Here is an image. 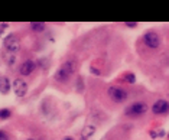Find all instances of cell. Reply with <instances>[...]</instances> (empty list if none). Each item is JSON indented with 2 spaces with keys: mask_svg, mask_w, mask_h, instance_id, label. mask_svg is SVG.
<instances>
[{
  "mask_svg": "<svg viewBox=\"0 0 169 140\" xmlns=\"http://www.w3.org/2000/svg\"><path fill=\"white\" fill-rule=\"evenodd\" d=\"M75 70H77V62L75 61H65V62L58 68V71H56L55 80L59 81V82H67V81L74 75Z\"/></svg>",
  "mask_w": 169,
  "mask_h": 140,
  "instance_id": "cell-1",
  "label": "cell"
},
{
  "mask_svg": "<svg viewBox=\"0 0 169 140\" xmlns=\"http://www.w3.org/2000/svg\"><path fill=\"white\" fill-rule=\"evenodd\" d=\"M107 95H109L113 101L116 102H123L127 100V91L126 90H123V88H120V87H114L111 85L109 87V90H107Z\"/></svg>",
  "mask_w": 169,
  "mask_h": 140,
  "instance_id": "cell-2",
  "label": "cell"
},
{
  "mask_svg": "<svg viewBox=\"0 0 169 140\" xmlns=\"http://www.w3.org/2000/svg\"><path fill=\"white\" fill-rule=\"evenodd\" d=\"M5 49L9 52V54H16L17 51L20 49V42H19V38H17L16 35H7L5 38Z\"/></svg>",
  "mask_w": 169,
  "mask_h": 140,
  "instance_id": "cell-3",
  "label": "cell"
},
{
  "mask_svg": "<svg viewBox=\"0 0 169 140\" xmlns=\"http://www.w3.org/2000/svg\"><path fill=\"white\" fill-rule=\"evenodd\" d=\"M147 104L146 102H133L131 106L126 108V116H130V117H137V116H142L147 111Z\"/></svg>",
  "mask_w": 169,
  "mask_h": 140,
  "instance_id": "cell-4",
  "label": "cell"
},
{
  "mask_svg": "<svg viewBox=\"0 0 169 140\" xmlns=\"http://www.w3.org/2000/svg\"><path fill=\"white\" fill-rule=\"evenodd\" d=\"M143 42H145L147 48L156 49L160 45V38H159V35L156 32H146L143 35Z\"/></svg>",
  "mask_w": 169,
  "mask_h": 140,
  "instance_id": "cell-5",
  "label": "cell"
},
{
  "mask_svg": "<svg viewBox=\"0 0 169 140\" xmlns=\"http://www.w3.org/2000/svg\"><path fill=\"white\" fill-rule=\"evenodd\" d=\"M12 88H13V91H15V94H16L17 97H25L27 92V84H26V81H23L22 78H16V80L13 81Z\"/></svg>",
  "mask_w": 169,
  "mask_h": 140,
  "instance_id": "cell-6",
  "label": "cell"
},
{
  "mask_svg": "<svg viewBox=\"0 0 169 140\" xmlns=\"http://www.w3.org/2000/svg\"><path fill=\"white\" fill-rule=\"evenodd\" d=\"M152 111L155 114H164L166 111H169V102L166 100H158V101L153 104Z\"/></svg>",
  "mask_w": 169,
  "mask_h": 140,
  "instance_id": "cell-7",
  "label": "cell"
},
{
  "mask_svg": "<svg viewBox=\"0 0 169 140\" xmlns=\"http://www.w3.org/2000/svg\"><path fill=\"white\" fill-rule=\"evenodd\" d=\"M33 70H35V62H33L32 59H26L25 62H22V65H20V74L22 75H31L33 72Z\"/></svg>",
  "mask_w": 169,
  "mask_h": 140,
  "instance_id": "cell-8",
  "label": "cell"
},
{
  "mask_svg": "<svg viewBox=\"0 0 169 140\" xmlns=\"http://www.w3.org/2000/svg\"><path fill=\"white\" fill-rule=\"evenodd\" d=\"M94 133H95V126L88 124V126H85V127L81 130V139L82 140H88Z\"/></svg>",
  "mask_w": 169,
  "mask_h": 140,
  "instance_id": "cell-9",
  "label": "cell"
},
{
  "mask_svg": "<svg viewBox=\"0 0 169 140\" xmlns=\"http://www.w3.org/2000/svg\"><path fill=\"white\" fill-rule=\"evenodd\" d=\"M10 91V81L5 75H0V92L2 94H7Z\"/></svg>",
  "mask_w": 169,
  "mask_h": 140,
  "instance_id": "cell-10",
  "label": "cell"
},
{
  "mask_svg": "<svg viewBox=\"0 0 169 140\" xmlns=\"http://www.w3.org/2000/svg\"><path fill=\"white\" fill-rule=\"evenodd\" d=\"M31 29L35 31V32H42V31H45V23H42V22H32L31 23Z\"/></svg>",
  "mask_w": 169,
  "mask_h": 140,
  "instance_id": "cell-11",
  "label": "cell"
},
{
  "mask_svg": "<svg viewBox=\"0 0 169 140\" xmlns=\"http://www.w3.org/2000/svg\"><path fill=\"white\" fill-rule=\"evenodd\" d=\"M10 116H12L10 110H7V108H2V110H0V119L2 120L10 119Z\"/></svg>",
  "mask_w": 169,
  "mask_h": 140,
  "instance_id": "cell-12",
  "label": "cell"
},
{
  "mask_svg": "<svg viewBox=\"0 0 169 140\" xmlns=\"http://www.w3.org/2000/svg\"><path fill=\"white\" fill-rule=\"evenodd\" d=\"M0 140H9V136L5 130H0Z\"/></svg>",
  "mask_w": 169,
  "mask_h": 140,
  "instance_id": "cell-13",
  "label": "cell"
},
{
  "mask_svg": "<svg viewBox=\"0 0 169 140\" xmlns=\"http://www.w3.org/2000/svg\"><path fill=\"white\" fill-rule=\"evenodd\" d=\"M124 78H126L127 81H129L130 84H133V82H135V75H133V74H127V75H126Z\"/></svg>",
  "mask_w": 169,
  "mask_h": 140,
  "instance_id": "cell-14",
  "label": "cell"
},
{
  "mask_svg": "<svg viewBox=\"0 0 169 140\" xmlns=\"http://www.w3.org/2000/svg\"><path fill=\"white\" fill-rule=\"evenodd\" d=\"M126 26H129V27H136V26H137V23H136V22H126Z\"/></svg>",
  "mask_w": 169,
  "mask_h": 140,
  "instance_id": "cell-15",
  "label": "cell"
},
{
  "mask_svg": "<svg viewBox=\"0 0 169 140\" xmlns=\"http://www.w3.org/2000/svg\"><path fill=\"white\" fill-rule=\"evenodd\" d=\"M9 26V25H7V23H2V25H0V35H2V33H3V31H5L6 27Z\"/></svg>",
  "mask_w": 169,
  "mask_h": 140,
  "instance_id": "cell-16",
  "label": "cell"
},
{
  "mask_svg": "<svg viewBox=\"0 0 169 140\" xmlns=\"http://www.w3.org/2000/svg\"><path fill=\"white\" fill-rule=\"evenodd\" d=\"M64 140H74V139H72V137H65Z\"/></svg>",
  "mask_w": 169,
  "mask_h": 140,
  "instance_id": "cell-17",
  "label": "cell"
},
{
  "mask_svg": "<svg viewBox=\"0 0 169 140\" xmlns=\"http://www.w3.org/2000/svg\"><path fill=\"white\" fill-rule=\"evenodd\" d=\"M27 140H33V139H27Z\"/></svg>",
  "mask_w": 169,
  "mask_h": 140,
  "instance_id": "cell-18",
  "label": "cell"
}]
</instances>
